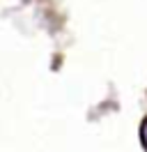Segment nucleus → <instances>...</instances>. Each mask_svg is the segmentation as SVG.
<instances>
[{"label":"nucleus","instance_id":"obj_1","mask_svg":"<svg viewBox=\"0 0 147 152\" xmlns=\"http://www.w3.org/2000/svg\"><path fill=\"white\" fill-rule=\"evenodd\" d=\"M140 138H143V145L147 148V120L143 122V132H140Z\"/></svg>","mask_w":147,"mask_h":152}]
</instances>
